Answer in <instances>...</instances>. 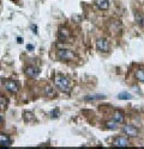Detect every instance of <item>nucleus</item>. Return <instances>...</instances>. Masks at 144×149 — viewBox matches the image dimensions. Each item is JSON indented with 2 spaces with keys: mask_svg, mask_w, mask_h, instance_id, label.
<instances>
[{
  "mask_svg": "<svg viewBox=\"0 0 144 149\" xmlns=\"http://www.w3.org/2000/svg\"><path fill=\"white\" fill-rule=\"evenodd\" d=\"M55 85L58 86V88H60L63 92H66L68 93L71 91V82L67 78L63 77V75H56L55 77Z\"/></svg>",
  "mask_w": 144,
  "mask_h": 149,
  "instance_id": "obj_1",
  "label": "nucleus"
},
{
  "mask_svg": "<svg viewBox=\"0 0 144 149\" xmlns=\"http://www.w3.org/2000/svg\"><path fill=\"white\" fill-rule=\"evenodd\" d=\"M56 57L59 60H65V61H71V60H77V55L70 50V49H60L56 52Z\"/></svg>",
  "mask_w": 144,
  "mask_h": 149,
  "instance_id": "obj_2",
  "label": "nucleus"
},
{
  "mask_svg": "<svg viewBox=\"0 0 144 149\" xmlns=\"http://www.w3.org/2000/svg\"><path fill=\"white\" fill-rule=\"evenodd\" d=\"M96 48H97V50H100L102 53H108L109 52V43L104 38H101L96 42Z\"/></svg>",
  "mask_w": 144,
  "mask_h": 149,
  "instance_id": "obj_3",
  "label": "nucleus"
},
{
  "mask_svg": "<svg viewBox=\"0 0 144 149\" xmlns=\"http://www.w3.org/2000/svg\"><path fill=\"white\" fill-rule=\"evenodd\" d=\"M24 73L28 78H36L39 77L40 74V69L37 67H34V66H28L25 69H24Z\"/></svg>",
  "mask_w": 144,
  "mask_h": 149,
  "instance_id": "obj_4",
  "label": "nucleus"
},
{
  "mask_svg": "<svg viewBox=\"0 0 144 149\" xmlns=\"http://www.w3.org/2000/svg\"><path fill=\"white\" fill-rule=\"evenodd\" d=\"M4 86L10 93H17L18 92V84L15 82L13 80H6L4 82Z\"/></svg>",
  "mask_w": 144,
  "mask_h": 149,
  "instance_id": "obj_5",
  "label": "nucleus"
},
{
  "mask_svg": "<svg viewBox=\"0 0 144 149\" xmlns=\"http://www.w3.org/2000/svg\"><path fill=\"white\" fill-rule=\"evenodd\" d=\"M113 146L114 147H130V142L127 139L118 136V137H115L113 140Z\"/></svg>",
  "mask_w": 144,
  "mask_h": 149,
  "instance_id": "obj_6",
  "label": "nucleus"
},
{
  "mask_svg": "<svg viewBox=\"0 0 144 149\" xmlns=\"http://www.w3.org/2000/svg\"><path fill=\"white\" fill-rule=\"evenodd\" d=\"M124 132L127 136H131V137H136L138 135V129L133 125H126V127H124Z\"/></svg>",
  "mask_w": 144,
  "mask_h": 149,
  "instance_id": "obj_7",
  "label": "nucleus"
},
{
  "mask_svg": "<svg viewBox=\"0 0 144 149\" xmlns=\"http://www.w3.org/2000/svg\"><path fill=\"white\" fill-rule=\"evenodd\" d=\"M113 120H115V122L119 123V124H121V123L125 122V115L121 112V111L116 110L115 112H114V116H113Z\"/></svg>",
  "mask_w": 144,
  "mask_h": 149,
  "instance_id": "obj_8",
  "label": "nucleus"
},
{
  "mask_svg": "<svg viewBox=\"0 0 144 149\" xmlns=\"http://www.w3.org/2000/svg\"><path fill=\"white\" fill-rule=\"evenodd\" d=\"M95 5L100 10H108L109 8V1L108 0H95Z\"/></svg>",
  "mask_w": 144,
  "mask_h": 149,
  "instance_id": "obj_9",
  "label": "nucleus"
},
{
  "mask_svg": "<svg viewBox=\"0 0 144 149\" xmlns=\"http://www.w3.org/2000/svg\"><path fill=\"white\" fill-rule=\"evenodd\" d=\"M7 105H8V98L4 93H0V111L6 110Z\"/></svg>",
  "mask_w": 144,
  "mask_h": 149,
  "instance_id": "obj_10",
  "label": "nucleus"
},
{
  "mask_svg": "<svg viewBox=\"0 0 144 149\" xmlns=\"http://www.w3.org/2000/svg\"><path fill=\"white\" fill-rule=\"evenodd\" d=\"M0 146L10 147L11 146V139L5 134H0Z\"/></svg>",
  "mask_w": 144,
  "mask_h": 149,
  "instance_id": "obj_11",
  "label": "nucleus"
},
{
  "mask_svg": "<svg viewBox=\"0 0 144 149\" xmlns=\"http://www.w3.org/2000/svg\"><path fill=\"white\" fill-rule=\"evenodd\" d=\"M23 119L25 122H31L35 119V116L32 112H30V111H24L23 112Z\"/></svg>",
  "mask_w": 144,
  "mask_h": 149,
  "instance_id": "obj_12",
  "label": "nucleus"
},
{
  "mask_svg": "<svg viewBox=\"0 0 144 149\" xmlns=\"http://www.w3.org/2000/svg\"><path fill=\"white\" fill-rule=\"evenodd\" d=\"M135 75H136V79H137L138 81L144 82V68H143V69H137Z\"/></svg>",
  "mask_w": 144,
  "mask_h": 149,
  "instance_id": "obj_13",
  "label": "nucleus"
},
{
  "mask_svg": "<svg viewBox=\"0 0 144 149\" xmlns=\"http://www.w3.org/2000/svg\"><path fill=\"white\" fill-rule=\"evenodd\" d=\"M135 18H136V22H137L138 25H140V26L144 25V17H143L140 13L136 12V13H135Z\"/></svg>",
  "mask_w": 144,
  "mask_h": 149,
  "instance_id": "obj_14",
  "label": "nucleus"
},
{
  "mask_svg": "<svg viewBox=\"0 0 144 149\" xmlns=\"http://www.w3.org/2000/svg\"><path fill=\"white\" fill-rule=\"evenodd\" d=\"M44 94H46L47 97H51V98L56 97V92H55L52 87H46V90H44Z\"/></svg>",
  "mask_w": 144,
  "mask_h": 149,
  "instance_id": "obj_15",
  "label": "nucleus"
},
{
  "mask_svg": "<svg viewBox=\"0 0 144 149\" xmlns=\"http://www.w3.org/2000/svg\"><path fill=\"white\" fill-rule=\"evenodd\" d=\"M70 31H68V29H66V28H61L60 29V36L63 37V38H68L70 37Z\"/></svg>",
  "mask_w": 144,
  "mask_h": 149,
  "instance_id": "obj_16",
  "label": "nucleus"
},
{
  "mask_svg": "<svg viewBox=\"0 0 144 149\" xmlns=\"http://www.w3.org/2000/svg\"><path fill=\"white\" fill-rule=\"evenodd\" d=\"M106 125H107V128H108V129L115 130V129L118 128V125H119V123H116L115 120H114V122H107V123H106Z\"/></svg>",
  "mask_w": 144,
  "mask_h": 149,
  "instance_id": "obj_17",
  "label": "nucleus"
},
{
  "mask_svg": "<svg viewBox=\"0 0 144 149\" xmlns=\"http://www.w3.org/2000/svg\"><path fill=\"white\" fill-rule=\"evenodd\" d=\"M119 99H123V100H126V99H131V94L127 93V92H121L119 93Z\"/></svg>",
  "mask_w": 144,
  "mask_h": 149,
  "instance_id": "obj_18",
  "label": "nucleus"
},
{
  "mask_svg": "<svg viewBox=\"0 0 144 149\" xmlns=\"http://www.w3.org/2000/svg\"><path fill=\"white\" fill-rule=\"evenodd\" d=\"M100 98H103V95H89V97H87L85 99L87 100H96V99H100Z\"/></svg>",
  "mask_w": 144,
  "mask_h": 149,
  "instance_id": "obj_19",
  "label": "nucleus"
}]
</instances>
